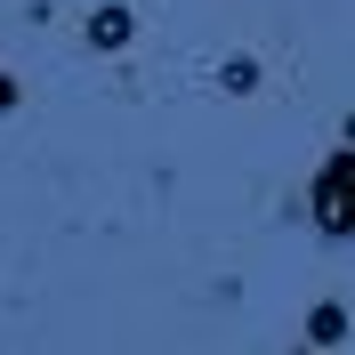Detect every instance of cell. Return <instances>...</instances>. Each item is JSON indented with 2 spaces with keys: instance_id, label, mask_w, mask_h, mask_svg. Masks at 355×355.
Wrapping results in <instances>:
<instances>
[{
  "instance_id": "6da1fadb",
  "label": "cell",
  "mask_w": 355,
  "mask_h": 355,
  "mask_svg": "<svg viewBox=\"0 0 355 355\" xmlns=\"http://www.w3.org/2000/svg\"><path fill=\"white\" fill-rule=\"evenodd\" d=\"M315 226L323 234H355V146L315 170Z\"/></svg>"
},
{
  "instance_id": "7a4b0ae2",
  "label": "cell",
  "mask_w": 355,
  "mask_h": 355,
  "mask_svg": "<svg viewBox=\"0 0 355 355\" xmlns=\"http://www.w3.org/2000/svg\"><path fill=\"white\" fill-rule=\"evenodd\" d=\"M130 33H137L130 8H97V17H89V49H130Z\"/></svg>"
},
{
  "instance_id": "277c9868",
  "label": "cell",
  "mask_w": 355,
  "mask_h": 355,
  "mask_svg": "<svg viewBox=\"0 0 355 355\" xmlns=\"http://www.w3.org/2000/svg\"><path fill=\"white\" fill-rule=\"evenodd\" d=\"M8 105H17V81H8V73H0V113H8Z\"/></svg>"
},
{
  "instance_id": "3957f363",
  "label": "cell",
  "mask_w": 355,
  "mask_h": 355,
  "mask_svg": "<svg viewBox=\"0 0 355 355\" xmlns=\"http://www.w3.org/2000/svg\"><path fill=\"white\" fill-rule=\"evenodd\" d=\"M307 339H315V347H339V339H347V315H339V307H315Z\"/></svg>"
}]
</instances>
